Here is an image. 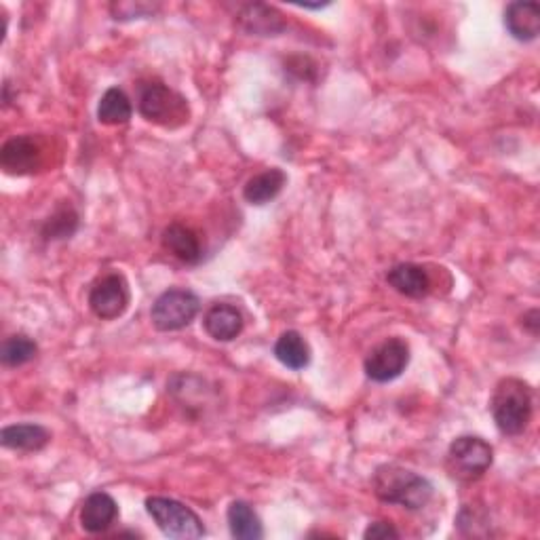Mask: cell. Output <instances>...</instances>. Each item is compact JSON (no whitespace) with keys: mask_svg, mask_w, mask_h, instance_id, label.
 Here are the masks:
<instances>
[{"mask_svg":"<svg viewBox=\"0 0 540 540\" xmlns=\"http://www.w3.org/2000/svg\"><path fill=\"white\" fill-rule=\"evenodd\" d=\"M374 494L387 505L420 511L431 503L433 486L427 477L399 465H382L372 477Z\"/></svg>","mask_w":540,"mask_h":540,"instance_id":"cell-1","label":"cell"},{"mask_svg":"<svg viewBox=\"0 0 540 540\" xmlns=\"http://www.w3.org/2000/svg\"><path fill=\"white\" fill-rule=\"evenodd\" d=\"M490 410L500 433L509 437L522 435L532 420V387L522 378H503L496 384Z\"/></svg>","mask_w":540,"mask_h":540,"instance_id":"cell-2","label":"cell"},{"mask_svg":"<svg viewBox=\"0 0 540 540\" xmlns=\"http://www.w3.org/2000/svg\"><path fill=\"white\" fill-rule=\"evenodd\" d=\"M492 462L494 448L486 439L477 435H460L450 443L446 467L458 481H477L490 471Z\"/></svg>","mask_w":540,"mask_h":540,"instance_id":"cell-3","label":"cell"},{"mask_svg":"<svg viewBox=\"0 0 540 540\" xmlns=\"http://www.w3.org/2000/svg\"><path fill=\"white\" fill-rule=\"evenodd\" d=\"M146 511L152 517V522L169 538H203L205 526L201 517L186 507L180 500L165 498V496H150L146 498Z\"/></svg>","mask_w":540,"mask_h":540,"instance_id":"cell-4","label":"cell"},{"mask_svg":"<svg viewBox=\"0 0 540 540\" xmlns=\"http://www.w3.org/2000/svg\"><path fill=\"white\" fill-rule=\"evenodd\" d=\"M138 110L148 123L171 129L182 127L190 117L186 98L163 83H150L142 89Z\"/></svg>","mask_w":540,"mask_h":540,"instance_id":"cell-5","label":"cell"},{"mask_svg":"<svg viewBox=\"0 0 540 540\" xmlns=\"http://www.w3.org/2000/svg\"><path fill=\"white\" fill-rule=\"evenodd\" d=\"M201 311V300L190 289L173 287L152 304L150 319L159 332H178L188 327Z\"/></svg>","mask_w":540,"mask_h":540,"instance_id":"cell-6","label":"cell"},{"mask_svg":"<svg viewBox=\"0 0 540 540\" xmlns=\"http://www.w3.org/2000/svg\"><path fill=\"white\" fill-rule=\"evenodd\" d=\"M91 313L102 321H114L125 315L131 302L129 283L119 273H108L95 281L89 289Z\"/></svg>","mask_w":540,"mask_h":540,"instance_id":"cell-7","label":"cell"},{"mask_svg":"<svg viewBox=\"0 0 540 540\" xmlns=\"http://www.w3.org/2000/svg\"><path fill=\"white\" fill-rule=\"evenodd\" d=\"M410 365V344L403 338H387L365 357L363 370L374 382H391L399 378Z\"/></svg>","mask_w":540,"mask_h":540,"instance_id":"cell-8","label":"cell"},{"mask_svg":"<svg viewBox=\"0 0 540 540\" xmlns=\"http://www.w3.org/2000/svg\"><path fill=\"white\" fill-rule=\"evenodd\" d=\"M0 167L11 176H28L43 167V148L32 135H17L0 148Z\"/></svg>","mask_w":540,"mask_h":540,"instance_id":"cell-9","label":"cell"},{"mask_svg":"<svg viewBox=\"0 0 540 540\" xmlns=\"http://www.w3.org/2000/svg\"><path fill=\"white\" fill-rule=\"evenodd\" d=\"M119 517V505L108 492H93L81 507V526L89 534L106 532Z\"/></svg>","mask_w":540,"mask_h":540,"instance_id":"cell-10","label":"cell"},{"mask_svg":"<svg viewBox=\"0 0 540 540\" xmlns=\"http://www.w3.org/2000/svg\"><path fill=\"white\" fill-rule=\"evenodd\" d=\"M243 315L237 306L233 304H214L207 308V313L203 317V327L209 338H214L218 342H230L241 336L243 332Z\"/></svg>","mask_w":540,"mask_h":540,"instance_id":"cell-11","label":"cell"},{"mask_svg":"<svg viewBox=\"0 0 540 540\" xmlns=\"http://www.w3.org/2000/svg\"><path fill=\"white\" fill-rule=\"evenodd\" d=\"M505 26L519 43L536 41L540 34V5L532 0H517L505 9Z\"/></svg>","mask_w":540,"mask_h":540,"instance_id":"cell-12","label":"cell"},{"mask_svg":"<svg viewBox=\"0 0 540 540\" xmlns=\"http://www.w3.org/2000/svg\"><path fill=\"white\" fill-rule=\"evenodd\" d=\"M387 281L397 294L405 298H416V300L427 296L433 285L429 270L412 262H403V264L393 266L387 273Z\"/></svg>","mask_w":540,"mask_h":540,"instance_id":"cell-13","label":"cell"},{"mask_svg":"<svg viewBox=\"0 0 540 540\" xmlns=\"http://www.w3.org/2000/svg\"><path fill=\"white\" fill-rule=\"evenodd\" d=\"M161 241L167 252L184 264H199L203 258V247H201L199 235L195 233V230L180 222L169 224L163 230Z\"/></svg>","mask_w":540,"mask_h":540,"instance_id":"cell-14","label":"cell"},{"mask_svg":"<svg viewBox=\"0 0 540 540\" xmlns=\"http://www.w3.org/2000/svg\"><path fill=\"white\" fill-rule=\"evenodd\" d=\"M239 24L245 32L254 36H279L287 28L283 15L275 7L264 3L245 5L239 13Z\"/></svg>","mask_w":540,"mask_h":540,"instance_id":"cell-15","label":"cell"},{"mask_svg":"<svg viewBox=\"0 0 540 540\" xmlns=\"http://www.w3.org/2000/svg\"><path fill=\"white\" fill-rule=\"evenodd\" d=\"M51 433L41 424H11L0 431V443L15 452H41L49 446Z\"/></svg>","mask_w":540,"mask_h":540,"instance_id":"cell-16","label":"cell"},{"mask_svg":"<svg viewBox=\"0 0 540 540\" xmlns=\"http://www.w3.org/2000/svg\"><path fill=\"white\" fill-rule=\"evenodd\" d=\"M287 184V176L283 169H266L258 176L249 178L243 186V199L252 205H266L281 195Z\"/></svg>","mask_w":540,"mask_h":540,"instance_id":"cell-17","label":"cell"},{"mask_svg":"<svg viewBox=\"0 0 540 540\" xmlns=\"http://www.w3.org/2000/svg\"><path fill=\"white\" fill-rule=\"evenodd\" d=\"M230 536L237 540H260L264 536V528L258 513L245 500H235L226 511Z\"/></svg>","mask_w":540,"mask_h":540,"instance_id":"cell-18","label":"cell"},{"mask_svg":"<svg viewBox=\"0 0 540 540\" xmlns=\"http://www.w3.org/2000/svg\"><path fill=\"white\" fill-rule=\"evenodd\" d=\"M275 357L285 365V368L300 372L311 363V346L304 336L296 330H287L275 342Z\"/></svg>","mask_w":540,"mask_h":540,"instance_id":"cell-19","label":"cell"},{"mask_svg":"<svg viewBox=\"0 0 540 540\" xmlns=\"http://www.w3.org/2000/svg\"><path fill=\"white\" fill-rule=\"evenodd\" d=\"M81 218L76 214V209L70 205V201H62L53 209V214L45 220L41 235L45 241H64L70 239L76 230H79Z\"/></svg>","mask_w":540,"mask_h":540,"instance_id":"cell-20","label":"cell"},{"mask_svg":"<svg viewBox=\"0 0 540 540\" xmlns=\"http://www.w3.org/2000/svg\"><path fill=\"white\" fill-rule=\"evenodd\" d=\"M133 117V106L127 98V93L119 87H110L100 100L98 106V121L102 125H125Z\"/></svg>","mask_w":540,"mask_h":540,"instance_id":"cell-21","label":"cell"},{"mask_svg":"<svg viewBox=\"0 0 540 540\" xmlns=\"http://www.w3.org/2000/svg\"><path fill=\"white\" fill-rule=\"evenodd\" d=\"M36 355L38 344L26 334L9 336L3 346H0V361H3L5 368H22V365L30 363Z\"/></svg>","mask_w":540,"mask_h":540,"instance_id":"cell-22","label":"cell"},{"mask_svg":"<svg viewBox=\"0 0 540 540\" xmlns=\"http://www.w3.org/2000/svg\"><path fill=\"white\" fill-rule=\"evenodd\" d=\"M161 9V5H150V3H112L110 13L112 19L117 22H131V19H144L150 17Z\"/></svg>","mask_w":540,"mask_h":540,"instance_id":"cell-23","label":"cell"},{"mask_svg":"<svg viewBox=\"0 0 540 540\" xmlns=\"http://www.w3.org/2000/svg\"><path fill=\"white\" fill-rule=\"evenodd\" d=\"M365 540H389V538H399V532L391 522H374L368 526V530L363 532Z\"/></svg>","mask_w":540,"mask_h":540,"instance_id":"cell-24","label":"cell"},{"mask_svg":"<svg viewBox=\"0 0 540 540\" xmlns=\"http://www.w3.org/2000/svg\"><path fill=\"white\" fill-rule=\"evenodd\" d=\"M524 327L532 334V336H538V325H540V313L536 311V308H532V311H528L524 317Z\"/></svg>","mask_w":540,"mask_h":540,"instance_id":"cell-25","label":"cell"},{"mask_svg":"<svg viewBox=\"0 0 540 540\" xmlns=\"http://www.w3.org/2000/svg\"><path fill=\"white\" fill-rule=\"evenodd\" d=\"M327 5H330V3H323V5H298V7H302V9H323Z\"/></svg>","mask_w":540,"mask_h":540,"instance_id":"cell-26","label":"cell"}]
</instances>
